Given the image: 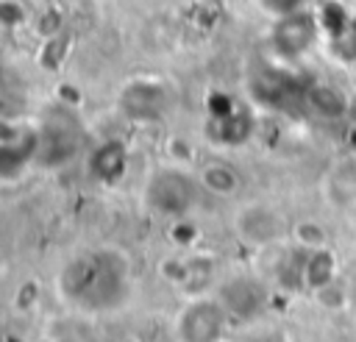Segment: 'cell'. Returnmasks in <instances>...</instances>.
<instances>
[{
    "mask_svg": "<svg viewBox=\"0 0 356 342\" xmlns=\"http://www.w3.org/2000/svg\"><path fill=\"white\" fill-rule=\"evenodd\" d=\"M334 42H337V50L342 58L356 61V19L342 22V31L334 36Z\"/></svg>",
    "mask_w": 356,
    "mask_h": 342,
    "instance_id": "8",
    "label": "cell"
},
{
    "mask_svg": "<svg viewBox=\"0 0 356 342\" xmlns=\"http://www.w3.org/2000/svg\"><path fill=\"white\" fill-rule=\"evenodd\" d=\"M236 228H239V234H242L248 242L267 245V242H273V239L281 236L284 222H281L278 211H273L270 206H264V203H250V206H245V209L239 211Z\"/></svg>",
    "mask_w": 356,
    "mask_h": 342,
    "instance_id": "3",
    "label": "cell"
},
{
    "mask_svg": "<svg viewBox=\"0 0 356 342\" xmlns=\"http://www.w3.org/2000/svg\"><path fill=\"white\" fill-rule=\"evenodd\" d=\"M25 19V8L17 0H0V25H19Z\"/></svg>",
    "mask_w": 356,
    "mask_h": 342,
    "instance_id": "9",
    "label": "cell"
},
{
    "mask_svg": "<svg viewBox=\"0 0 356 342\" xmlns=\"http://www.w3.org/2000/svg\"><path fill=\"white\" fill-rule=\"evenodd\" d=\"M147 197L156 209L167 211V214H181L184 209L192 206L195 200V186L186 175L181 172H161L153 178L150 189H147Z\"/></svg>",
    "mask_w": 356,
    "mask_h": 342,
    "instance_id": "2",
    "label": "cell"
},
{
    "mask_svg": "<svg viewBox=\"0 0 356 342\" xmlns=\"http://www.w3.org/2000/svg\"><path fill=\"white\" fill-rule=\"evenodd\" d=\"M348 114L356 120V97H350V103H348Z\"/></svg>",
    "mask_w": 356,
    "mask_h": 342,
    "instance_id": "11",
    "label": "cell"
},
{
    "mask_svg": "<svg viewBox=\"0 0 356 342\" xmlns=\"http://www.w3.org/2000/svg\"><path fill=\"white\" fill-rule=\"evenodd\" d=\"M306 103L312 106L314 114H320L325 120H339V117L348 114V103L350 100L337 86H331V83H314L306 92Z\"/></svg>",
    "mask_w": 356,
    "mask_h": 342,
    "instance_id": "4",
    "label": "cell"
},
{
    "mask_svg": "<svg viewBox=\"0 0 356 342\" xmlns=\"http://www.w3.org/2000/svg\"><path fill=\"white\" fill-rule=\"evenodd\" d=\"M334 278H337V256H334L328 247L312 250V256H309V261H306V270H303L306 286L314 289V292H320V289L328 286Z\"/></svg>",
    "mask_w": 356,
    "mask_h": 342,
    "instance_id": "5",
    "label": "cell"
},
{
    "mask_svg": "<svg viewBox=\"0 0 356 342\" xmlns=\"http://www.w3.org/2000/svg\"><path fill=\"white\" fill-rule=\"evenodd\" d=\"M317 33H320V19L309 8H298L292 14L275 17L270 39H273V47L278 56L298 58L312 50V44L317 42Z\"/></svg>",
    "mask_w": 356,
    "mask_h": 342,
    "instance_id": "1",
    "label": "cell"
},
{
    "mask_svg": "<svg viewBox=\"0 0 356 342\" xmlns=\"http://www.w3.org/2000/svg\"><path fill=\"white\" fill-rule=\"evenodd\" d=\"M295 236H298V242H300L306 250L325 247V231H323V225H317V222H312V220L300 222V225L295 228Z\"/></svg>",
    "mask_w": 356,
    "mask_h": 342,
    "instance_id": "7",
    "label": "cell"
},
{
    "mask_svg": "<svg viewBox=\"0 0 356 342\" xmlns=\"http://www.w3.org/2000/svg\"><path fill=\"white\" fill-rule=\"evenodd\" d=\"M261 6L273 14V17H284V14H292L298 8H306L303 0H261Z\"/></svg>",
    "mask_w": 356,
    "mask_h": 342,
    "instance_id": "10",
    "label": "cell"
},
{
    "mask_svg": "<svg viewBox=\"0 0 356 342\" xmlns=\"http://www.w3.org/2000/svg\"><path fill=\"white\" fill-rule=\"evenodd\" d=\"M200 184L214 195H234L239 189V175L234 167L222 161H211L200 170Z\"/></svg>",
    "mask_w": 356,
    "mask_h": 342,
    "instance_id": "6",
    "label": "cell"
}]
</instances>
